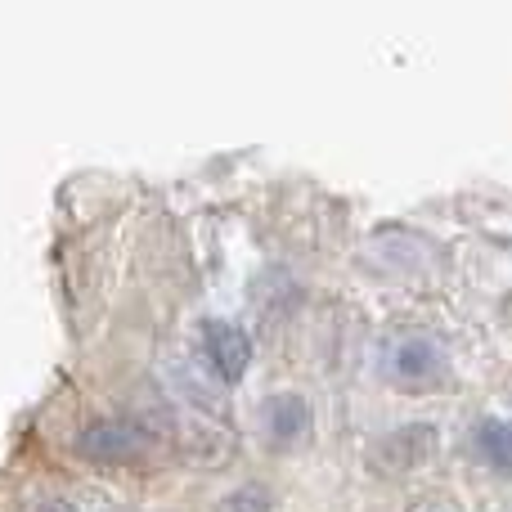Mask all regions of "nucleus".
<instances>
[{"mask_svg": "<svg viewBox=\"0 0 512 512\" xmlns=\"http://www.w3.org/2000/svg\"><path fill=\"white\" fill-rule=\"evenodd\" d=\"M203 346L212 369L221 373L225 382H239L252 364V337L243 333L239 324H225V319H207L203 324Z\"/></svg>", "mask_w": 512, "mask_h": 512, "instance_id": "2", "label": "nucleus"}, {"mask_svg": "<svg viewBox=\"0 0 512 512\" xmlns=\"http://www.w3.org/2000/svg\"><path fill=\"white\" fill-rule=\"evenodd\" d=\"M36 512H77V508L63 504V499H45V504H36Z\"/></svg>", "mask_w": 512, "mask_h": 512, "instance_id": "7", "label": "nucleus"}, {"mask_svg": "<svg viewBox=\"0 0 512 512\" xmlns=\"http://www.w3.org/2000/svg\"><path fill=\"white\" fill-rule=\"evenodd\" d=\"M77 454L86 463L117 468V463H131V459H140V454H149V432L135 423H122V418H104V423L81 427Z\"/></svg>", "mask_w": 512, "mask_h": 512, "instance_id": "1", "label": "nucleus"}, {"mask_svg": "<svg viewBox=\"0 0 512 512\" xmlns=\"http://www.w3.org/2000/svg\"><path fill=\"white\" fill-rule=\"evenodd\" d=\"M396 373L409 382H423V378H436L441 373V351H436L432 342H405L396 351Z\"/></svg>", "mask_w": 512, "mask_h": 512, "instance_id": "5", "label": "nucleus"}, {"mask_svg": "<svg viewBox=\"0 0 512 512\" xmlns=\"http://www.w3.org/2000/svg\"><path fill=\"white\" fill-rule=\"evenodd\" d=\"M477 454L499 472H512V423L508 418H486L477 427Z\"/></svg>", "mask_w": 512, "mask_h": 512, "instance_id": "4", "label": "nucleus"}, {"mask_svg": "<svg viewBox=\"0 0 512 512\" xmlns=\"http://www.w3.org/2000/svg\"><path fill=\"white\" fill-rule=\"evenodd\" d=\"M261 414H265V427H270L274 441H297V436L310 427V409H306V400H301V396L265 400Z\"/></svg>", "mask_w": 512, "mask_h": 512, "instance_id": "3", "label": "nucleus"}, {"mask_svg": "<svg viewBox=\"0 0 512 512\" xmlns=\"http://www.w3.org/2000/svg\"><path fill=\"white\" fill-rule=\"evenodd\" d=\"M225 512H270V499H265V490H239V495H230V504H225Z\"/></svg>", "mask_w": 512, "mask_h": 512, "instance_id": "6", "label": "nucleus"}]
</instances>
